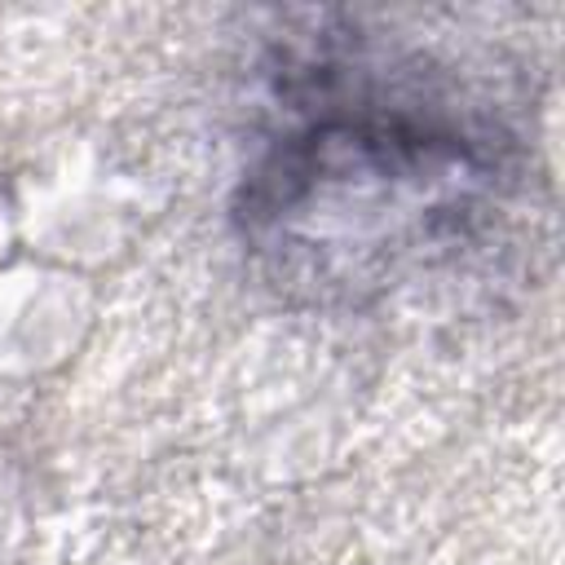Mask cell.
Masks as SVG:
<instances>
[{
    "label": "cell",
    "instance_id": "6da1fadb",
    "mask_svg": "<svg viewBox=\"0 0 565 565\" xmlns=\"http://www.w3.org/2000/svg\"><path fill=\"white\" fill-rule=\"evenodd\" d=\"M384 66L366 40L318 35L287 71V124L234 199L256 274L296 305L362 309L459 265L521 190L512 137Z\"/></svg>",
    "mask_w": 565,
    "mask_h": 565
}]
</instances>
